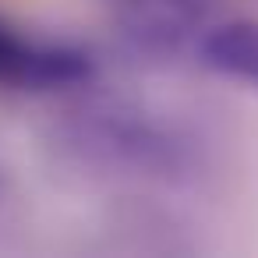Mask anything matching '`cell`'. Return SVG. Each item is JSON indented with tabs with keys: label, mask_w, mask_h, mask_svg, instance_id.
Returning <instances> with one entry per match:
<instances>
[{
	"label": "cell",
	"mask_w": 258,
	"mask_h": 258,
	"mask_svg": "<svg viewBox=\"0 0 258 258\" xmlns=\"http://www.w3.org/2000/svg\"><path fill=\"white\" fill-rule=\"evenodd\" d=\"M96 78L89 50L64 39H39L0 15V89L57 92L78 89Z\"/></svg>",
	"instance_id": "cell-1"
},
{
	"label": "cell",
	"mask_w": 258,
	"mask_h": 258,
	"mask_svg": "<svg viewBox=\"0 0 258 258\" xmlns=\"http://www.w3.org/2000/svg\"><path fill=\"white\" fill-rule=\"evenodd\" d=\"M85 138L96 142L89 149H96L99 156L120 159V163L138 166V170H170L180 163V145L138 117L96 113V120L85 124Z\"/></svg>",
	"instance_id": "cell-2"
},
{
	"label": "cell",
	"mask_w": 258,
	"mask_h": 258,
	"mask_svg": "<svg viewBox=\"0 0 258 258\" xmlns=\"http://www.w3.org/2000/svg\"><path fill=\"white\" fill-rule=\"evenodd\" d=\"M191 50L198 64L209 68L212 75L258 92V22L230 18V22L205 25Z\"/></svg>",
	"instance_id": "cell-3"
}]
</instances>
